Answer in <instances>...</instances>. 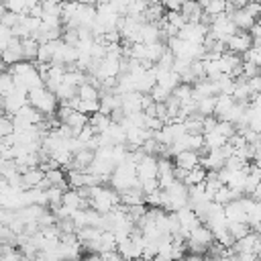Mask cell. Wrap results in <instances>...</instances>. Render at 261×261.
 <instances>
[{
	"label": "cell",
	"mask_w": 261,
	"mask_h": 261,
	"mask_svg": "<svg viewBox=\"0 0 261 261\" xmlns=\"http://www.w3.org/2000/svg\"><path fill=\"white\" fill-rule=\"evenodd\" d=\"M2 114H6V112H4V108H2V106H0V116H2Z\"/></svg>",
	"instance_id": "54"
},
{
	"label": "cell",
	"mask_w": 261,
	"mask_h": 261,
	"mask_svg": "<svg viewBox=\"0 0 261 261\" xmlns=\"http://www.w3.org/2000/svg\"><path fill=\"white\" fill-rule=\"evenodd\" d=\"M133 261H161L159 257H153V259H145V257H139V259H133Z\"/></svg>",
	"instance_id": "51"
},
{
	"label": "cell",
	"mask_w": 261,
	"mask_h": 261,
	"mask_svg": "<svg viewBox=\"0 0 261 261\" xmlns=\"http://www.w3.org/2000/svg\"><path fill=\"white\" fill-rule=\"evenodd\" d=\"M214 130H218V133H220V135H222V137L228 141V139H230V137L237 133V126H234L232 122H226V120H220V118H218V122H216Z\"/></svg>",
	"instance_id": "38"
},
{
	"label": "cell",
	"mask_w": 261,
	"mask_h": 261,
	"mask_svg": "<svg viewBox=\"0 0 261 261\" xmlns=\"http://www.w3.org/2000/svg\"><path fill=\"white\" fill-rule=\"evenodd\" d=\"M239 261H259V255L255 253H237Z\"/></svg>",
	"instance_id": "46"
},
{
	"label": "cell",
	"mask_w": 261,
	"mask_h": 261,
	"mask_svg": "<svg viewBox=\"0 0 261 261\" xmlns=\"http://www.w3.org/2000/svg\"><path fill=\"white\" fill-rule=\"evenodd\" d=\"M171 94L179 100V106L186 104V102H192V100H194V90H192V86H190V84H184V82H181Z\"/></svg>",
	"instance_id": "34"
},
{
	"label": "cell",
	"mask_w": 261,
	"mask_h": 261,
	"mask_svg": "<svg viewBox=\"0 0 261 261\" xmlns=\"http://www.w3.org/2000/svg\"><path fill=\"white\" fill-rule=\"evenodd\" d=\"M206 169L202 167V165H198V167H194V169H190L188 173H186V177L181 179L186 186H198V184H202L204 179H206Z\"/></svg>",
	"instance_id": "31"
},
{
	"label": "cell",
	"mask_w": 261,
	"mask_h": 261,
	"mask_svg": "<svg viewBox=\"0 0 261 261\" xmlns=\"http://www.w3.org/2000/svg\"><path fill=\"white\" fill-rule=\"evenodd\" d=\"M204 137V147L210 151V149H220L224 143H226V139L218 133V130H208V133H204L202 135Z\"/></svg>",
	"instance_id": "30"
},
{
	"label": "cell",
	"mask_w": 261,
	"mask_h": 261,
	"mask_svg": "<svg viewBox=\"0 0 261 261\" xmlns=\"http://www.w3.org/2000/svg\"><path fill=\"white\" fill-rule=\"evenodd\" d=\"M232 104H234V98L230 94H218L216 96V104H214V116L216 118H222L230 110Z\"/></svg>",
	"instance_id": "28"
},
{
	"label": "cell",
	"mask_w": 261,
	"mask_h": 261,
	"mask_svg": "<svg viewBox=\"0 0 261 261\" xmlns=\"http://www.w3.org/2000/svg\"><path fill=\"white\" fill-rule=\"evenodd\" d=\"M110 120H112V118H110L108 114L100 112V110L88 116V124L94 128V133H96V135H98V133H104V130H106V126L110 124Z\"/></svg>",
	"instance_id": "26"
},
{
	"label": "cell",
	"mask_w": 261,
	"mask_h": 261,
	"mask_svg": "<svg viewBox=\"0 0 261 261\" xmlns=\"http://www.w3.org/2000/svg\"><path fill=\"white\" fill-rule=\"evenodd\" d=\"M253 228L247 224V222H228V234L232 237V241H239L243 239L247 232H251Z\"/></svg>",
	"instance_id": "35"
},
{
	"label": "cell",
	"mask_w": 261,
	"mask_h": 261,
	"mask_svg": "<svg viewBox=\"0 0 261 261\" xmlns=\"http://www.w3.org/2000/svg\"><path fill=\"white\" fill-rule=\"evenodd\" d=\"M241 198L230 200L228 204H224V216H226L228 222H247V212H245V206H243V200Z\"/></svg>",
	"instance_id": "15"
},
{
	"label": "cell",
	"mask_w": 261,
	"mask_h": 261,
	"mask_svg": "<svg viewBox=\"0 0 261 261\" xmlns=\"http://www.w3.org/2000/svg\"><path fill=\"white\" fill-rule=\"evenodd\" d=\"M230 18H232V22H234V27H237L239 31H249V29L255 24V18H253L245 8H234L232 14H230Z\"/></svg>",
	"instance_id": "21"
},
{
	"label": "cell",
	"mask_w": 261,
	"mask_h": 261,
	"mask_svg": "<svg viewBox=\"0 0 261 261\" xmlns=\"http://www.w3.org/2000/svg\"><path fill=\"white\" fill-rule=\"evenodd\" d=\"M188 206V186L179 179H175L171 186H167L163 190V202L161 208L167 212H175L179 208Z\"/></svg>",
	"instance_id": "3"
},
{
	"label": "cell",
	"mask_w": 261,
	"mask_h": 261,
	"mask_svg": "<svg viewBox=\"0 0 261 261\" xmlns=\"http://www.w3.org/2000/svg\"><path fill=\"white\" fill-rule=\"evenodd\" d=\"M77 98L80 100H98L100 98V90L96 86H92L90 82H84L77 86Z\"/></svg>",
	"instance_id": "32"
},
{
	"label": "cell",
	"mask_w": 261,
	"mask_h": 261,
	"mask_svg": "<svg viewBox=\"0 0 261 261\" xmlns=\"http://www.w3.org/2000/svg\"><path fill=\"white\" fill-rule=\"evenodd\" d=\"M12 90H14V75L8 73L6 69L0 71V94L6 96V94H10Z\"/></svg>",
	"instance_id": "36"
},
{
	"label": "cell",
	"mask_w": 261,
	"mask_h": 261,
	"mask_svg": "<svg viewBox=\"0 0 261 261\" xmlns=\"http://www.w3.org/2000/svg\"><path fill=\"white\" fill-rule=\"evenodd\" d=\"M20 45H22V59L24 61H37L39 41L35 37H24V39H20Z\"/></svg>",
	"instance_id": "24"
},
{
	"label": "cell",
	"mask_w": 261,
	"mask_h": 261,
	"mask_svg": "<svg viewBox=\"0 0 261 261\" xmlns=\"http://www.w3.org/2000/svg\"><path fill=\"white\" fill-rule=\"evenodd\" d=\"M137 181H145V179H155L157 177V157L155 155H145L139 163H137Z\"/></svg>",
	"instance_id": "10"
},
{
	"label": "cell",
	"mask_w": 261,
	"mask_h": 261,
	"mask_svg": "<svg viewBox=\"0 0 261 261\" xmlns=\"http://www.w3.org/2000/svg\"><path fill=\"white\" fill-rule=\"evenodd\" d=\"M27 100H29L31 106H35V108L41 110L43 114H55V110H57V106H59L57 96H55L51 90H47L45 86L29 90Z\"/></svg>",
	"instance_id": "4"
},
{
	"label": "cell",
	"mask_w": 261,
	"mask_h": 261,
	"mask_svg": "<svg viewBox=\"0 0 261 261\" xmlns=\"http://www.w3.org/2000/svg\"><path fill=\"white\" fill-rule=\"evenodd\" d=\"M261 69L257 67V65H253V63H249V61H243V77H253V75H257Z\"/></svg>",
	"instance_id": "43"
},
{
	"label": "cell",
	"mask_w": 261,
	"mask_h": 261,
	"mask_svg": "<svg viewBox=\"0 0 261 261\" xmlns=\"http://www.w3.org/2000/svg\"><path fill=\"white\" fill-rule=\"evenodd\" d=\"M237 31H239V29L234 27V22H232V18H230L228 14H218V16H214L212 22L208 24L210 37L216 39V41H222V43H226Z\"/></svg>",
	"instance_id": "5"
},
{
	"label": "cell",
	"mask_w": 261,
	"mask_h": 261,
	"mask_svg": "<svg viewBox=\"0 0 261 261\" xmlns=\"http://www.w3.org/2000/svg\"><path fill=\"white\" fill-rule=\"evenodd\" d=\"M57 43H59V39L39 43V51H37V61H35V63H51L53 53H55V49H57Z\"/></svg>",
	"instance_id": "23"
},
{
	"label": "cell",
	"mask_w": 261,
	"mask_h": 261,
	"mask_svg": "<svg viewBox=\"0 0 261 261\" xmlns=\"http://www.w3.org/2000/svg\"><path fill=\"white\" fill-rule=\"evenodd\" d=\"M214 104H216V96L196 100V114H200V116H212L214 114Z\"/></svg>",
	"instance_id": "33"
},
{
	"label": "cell",
	"mask_w": 261,
	"mask_h": 261,
	"mask_svg": "<svg viewBox=\"0 0 261 261\" xmlns=\"http://www.w3.org/2000/svg\"><path fill=\"white\" fill-rule=\"evenodd\" d=\"M45 173L39 169V167H29L27 171L20 173V188L22 190H29V188H39V184L43 181Z\"/></svg>",
	"instance_id": "20"
},
{
	"label": "cell",
	"mask_w": 261,
	"mask_h": 261,
	"mask_svg": "<svg viewBox=\"0 0 261 261\" xmlns=\"http://www.w3.org/2000/svg\"><path fill=\"white\" fill-rule=\"evenodd\" d=\"M12 133H14L12 116H6V114H2V116H0V139L8 137V135H12Z\"/></svg>",
	"instance_id": "39"
},
{
	"label": "cell",
	"mask_w": 261,
	"mask_h": 261,
	"mask_svg": "<svg viewBox=\"0 0 261 261\" xmlns=\"http://www.w3.org/2000/svg\"><path fill=\"white\" fill-rule=\"evenodd\" d=\"M243 194L241 192H237V190H232V188H228V186H220L218 190H216V194H214V202L216 204H220V206H224V204H228L230 200H237V198H241Z\"/></svg>",
	"instance_id": "27"
},
{
	"label": "cell",
	"mask_w": 261,
	"mask_h": 261,
	"mask_svg": "<svg viewBox=\"0 0 261 261\" xmlns=\"http://www.w3.org/2000/svg\"><path fill=\"white\" fill-rule=\"evenodd\" d=\"M228 2H230V4L234 6V8H241V6H245V4L249 2V0H228Z\"/></svg>",
	"instance_id": "49"
},
{
	"label": "cell",
	"mask_w": 261,
	"mask_h": 261,
	"mask_svg": "<svg viewBox=\"0 0 261 261\" xmlns=\"http://www.w3.org/2000/svg\"><path fill=\"white\" fill-rule=\"evenodd\" d=\"M232 251L234 253H255V255H261V237L255 230H251L243 239L232 243Z\"/></svg>",
	"instance_id": "8"
},
{
	"label": "cell",
	"mask_w": 261,
	"mask_h": 261,
	"mask_svg": "<svg viewBox=\"0 0 261 261\" xmlns=\"http://www.w3.org/2000/svg\"><path fill=\"white\" fill-rule=\"evenodd\" d=\"M173 165L177 169L190 171V169H194V167L200 165V155H198V151H190V149L179 151L177 155H173Z\"/></svg>",
	"instance_id": "14"
},
{
	"label": "cell",
	"mask_w": 261,
	"mask_h": 261,
	"mask_svg": "<svg viewBox=\"0 0 261 261\" xmlns=\"http://www.w3.org/2000/svg\"><path fill=\"white\" fill-rule=\"evenodd\" d=\"M98 102H100V112L110 116L114 110L120 108V94H116V92H102Z\"/></svg>",
	"instance_id": "19"
},
{
	"label": "cell",
	"mask_w": 261,
	"mask_h": 261,
	"mask_svg": "<svg viewBox=\"0 0 261 261\" xmlns=\"http://www.w3.org/2000/svg\"><path fill=\"white\" fill-rule=\"evenodd\" d=\"M204 6V14L214 18L218 14H226V6H228V0H208L202 4Z\"/></svg>",
	"instance_id": "29"
},
{
	"label": "cell",
	"mask_w": 261,
	"mask_h": 261,
	"mask_svg": "<svg viewBox=\"0 0 261 261\" xmlns=\"http://www.w3.org/2000/svg\"><path fill=\"white\" fill-rule=\"evenodd\" d=\"M63 124H67L75 135L88 124V114H84V112H80V110H71L65 118H63Z\"/></svg>",
	"instance_id": "22"
},
{
	"label": "cell",
	"mask_w": 261,
	"mask_h": 261,
	"mask_svg": "<svg viewBox=\"0 0 261 261\" xmlns=\"http://www.w3.org/2000/svg\"><path fill=\"white\" fill-rule=\"evenodd\" d=\"M2 4L6 6V10L16 12V14H24L27 12V2L24 0H4Z\"/></svg>",
	"instance_id": "40"
},
{
	"label": "cell",
	"mask_w": 261,
	"mask_h": 261,
	"mask_svg": "<svg viewBox=\"0 0 261 261\" xmlns=\"http://www.w3.org/2000/svg\"><path fill=\"white\" fill-rule=\"evenodd\" d=\"M120 108L124 114H133V112H143V94L133 90L126 94H120Z\"/></svg>",
	"instance_id": "11"
},
{
	"label": "cell",
	"mask_w": 261,
	"mask_h": 261,
	"mask_svg": "<svg viewBox=\"0 0 261 261\" xmlns=\"http://www.w3.org/2000/svg\"><path fill=\"white\" fill-rule=\"evenodd\" d=\"M181 2L184 0H161V4H163L165 10H179L181 8Z\"/></svg>",
	"instance_id": "44"
},
{
	"label": "cell",
	"mask_w": 261,
	"mask_h": 261,
	"mask_svg": "<svg viewBox=\"0 0 261 261\" xmlns=\"http://www.w3.org/2000/svg\"><path fill=\"white\" fill-rule=\"evenodd\" d=\"M253 47V37L249 35V31H237L228 41H226V49L230 53H237V55H243L247 49Z\"/></svg>",
	"instance_id": "9"
},
{
	"label": "cell",
	"mask_w": 261,
	"mask_h": 261,
	"mask_svg": "<svg viewBox=\"0 0 261 261\" xmlns=\"http://www.w3.org/2000/svg\"><path fill=\"white\" fill-rule=\"evenodd\" d=\"M67 2H84V0H67Z\"/></svg>",
	"instance_id": "55"
},
{
	"label": "cell",
	"mask_w": 261,
	"mask_h": 261,
	"mask_svg": "<svg viewBox=\"0 0 261 261\" xmlns=\"http://www.w3.org/2000/svg\"><path fill=\"white\" fill-rule=\"evenodd\" d=\"M253 161H255V165H259L261 167V145L255 149V155H253Z\"/></svg>",
	"instance_id": "47"
},
{
	"label": "cell",
	"mask_w": 261,
	"mask_h": 261,
	"mask_svg": "<svg viewBox=\"0 0 261 261\" xmlns=\"http://www.w3.org/2000/svg\"><path fill=\"white\" fill-rule=\"evenodd\" d=\"M0 57H2V61H4L6 67L12 65V63H16V61H22V45H20V39L18 37H12L8 41V45H6V49L0 53Z\"/></svg>",
	"instance_id": "13"
},
{
	"label": "cell",
	"mask_w": 261,
	"mask_h": 261,
	"mask_svg": "<svg viewBox=\"0 0 261 261\" xmlns=\"http://www.w3.org/2000/svg\"><path fill=\"white\" fill-rule=\"evenodd\" d=\"M200 2H202V4H204V2H208V0H200Z\"/></svg>",
	"instance_id": "57"
},
{
	"label": "cell",
	"mask_w": 261,
	"mask_h": 261,
	"mask_svg": "<svg viewBox=\"0 0 261 261\" xmlns=\"http://www.w3.org/2000/svg\"><path fill=\"white\" fill-rule=\"evenodd\" d=\"M90 208H94L96 212L100 214H108L116 204H120V198H118V192L108 188V186H90Z\"/></svg>",
	"instance_id": "1"
},
{
	"label": "cell",
	"mask_w": 261,
	"mask_h": 261,
	"mask_svg": "<svg viewBox=\"0 0 261 261\" xmlns=\"http://www.w3.org/2000/svg\"><path fill=\"white\" fill-rule=\"evenodd\" d=\"M175 165L169 157H157V184L161 190L171 186L175 181Z\"/></svg>",
	"instance_id": "6"
},
{
	"label": "cell",
	"mask_w": 261,
	"mask_h": 261,
	"mask_svg": "<svg viewBox=\"0 0 261 261\" xmlns=\"http://www.w3.org/2000/svg\"><path fill=\"white\" fill-rule=\"evenodd\" d=\"M118 198H120V204H124V206L147 204V196H145V192L139 188V184L133 186V188H126V190L118 192Z\"/></svg>",
	"instance_id": "16"
},
{
	"label": "cell",
	"mask_w": 261,
	"mask_h": 261,
	"mask_svg": "<svg viewBox=\"0 0 261 261\" xmlns=\"http://www.w3.org/2000/svg\"><path fill=\"white\" fill-rule=\"evenodd\" d=\"M45 179L49 181V186H57V188H61V190H67V188H69V186H67V177H65V173H63L61 167L47 169V171H45Z\"/></svg>",
	"instance_id": "25"
},
{
	"label": "cell",
	"mask_w": 261,
	"mask_h": 261,
	"mask_svg": "<svg viewBox=\"0 0 261 261\" xmlns=\"http://www.w3.org/2000/svg\"><path fill=\"white\" fill-rule=\"evenodd\" d=\"M4 67H6V65H4V61H2V57H0V71H4Z\"/></svg>",
	"instance_id": "52"
},
{
	"label": "cell",
	"mask_w": 261,
	"mask_h": 261,
	"mask_svg": "<svg viewBox=\"0 0 261 261\" xmlns=\"http://www.w3.org/2000/svg\"><path fill=\"white\" fill-rule=\"evenodd\" d=\"M98 2H106V0H96V4H98Z\"/></svg>",
	"instance_id": "56"
},
{
	"label": "cell",
	"mask_w": 261,
	"mask_h": 261,
	"mask_svg": "<svg viewBox=\"0 0 261 261\" xmlns=\"http://www.w3.org/2000/svg\"><path fill=\"white\" fill-rule=\"evenodd\" d=\"M241 8H245L255 20H257V16L261 14V2H257V0H249V2H247L245 6H241Z\"/></svg>",
	"instance_id": "42"
},
{
	"label": "cell",
	"mask_w": 261,
	"mask_h": 261,
	"mask_svg": "<svg viewBox=\"0 0 261 261\" xmlns=\"http://www.w3.org/2000/svg\"><path fill=\"white\" fill-rule=\"evenodd\" d=\"M206 35H208V24H204L202 20H198V22H186L177 31V37L179 39L192 41V43H202Z\"/></svg>",
	"instance_id": "7"
},
{
	"label": "cell",
	"mask_w": 261,
	"mask_h": 261,
	"mask_svg": "<svg viewBox=\"0 0 261 261\" xmlns=\"http://www.w3.org/2000/svg\"><path fill=\"white\" fill-rule=\"evenodd\" d=\"M192 90H194V100L218 96V88H216V84H214L212 80H208V77H202V80H198V82L192 86Z\"/></svg>",
	"instance_id": "17"
},
{
	"label": "cell",
	"mask_w": 261,
	"mask_h": 261,
	"mask_svg": "<svg viewBox=\"0 0 261 261\" xmlns=\"http://www.w3.org/2000/svg\"><path fill=\"white\" fill-rule=\"evenodd\" d=\"M2 2H4V0H0V4H2Z\"/></svg>",
	"instance_id": "58"
},
{
	"label": "cell",
	"mask_w": 261,
	"mask_h": 261,
	"mask_svg": "<svg viewBox=\"0 0 261 261\" xmlns=\"http://www.w3.org/2000/svg\"><path fill=\"white\" fill-rule=\"evenodd\" d=\"M255 22H257V24H261V14L257 16V20H255Z\"/></svg>",
	"instance_id": "53"
},
{
	"label": "cell",
	"mask_w": 261,
	"mask_h": 261,
	"mask_svg": "<svg viewBox=\"0 0 261 261\" xmlns=\"http://www.w3.org/2000/svg\"><path fill=\"white\" fill-rule=\"evenodd\" d=\"M169 90H165V88H161L159 84H155L153 88H151V92H149V96H151V100L155 102V104H161V102H165L167 98H169Z\"/></svg>",
	"instance_id": "37"
},
{
	"label": "cell",
	"mask_w": 261,
	"mask_h": 261,
	"mask_svg": "<svg viewBox=\"0 0 261 261\" xmlns=\"http://www.w3.org/2000/svg\"><path fill=\"white\" fill-rule=\"evenodd\" d=\"M257 2H261V0H257Z\"/></svg>",
	"instance_id": "59"
},
{
	"label": "cell",
	"mask_w": 261,
	"mask_h": 261,
	"mask_svg": "<svg viewBox=\"0 0 261 261\" xmlns=\"http://www.w3.org/2000/svg\"><path fill=\"white\" fill-rule=\"evenodd\" d=\"M255 200H261V179H259V184H257V188L253 190V194H251Z\"/></svg>",
	"instance_id": "48"
},
{
	"label": "cell",
	"mask_w": 261,
	"mask_h": 261,
	"mask_svg": "<svg viewBox=\"0 0 261 261\" xmlns=\"http://www.w3.org/2000/svg\"><path fill=\"white\" fill-rule=\"evenodd\" d=\"M18 18H20V14H16V12H10V10H6L2 16H0V24H4V27H8V29H12L16 22H18Z\"/></svg>",
	"instance_id": "41"
},
{
	"label": "cell",
	"mask_w": 261,
	"mask_h": 261,
	"mask_svg": "<svg viewBox=\"0 0 261 261\" xmlns=\"http://www.w3.org/2000/svg\"><path fill=\"white\" fill-rule=\"evenodd\" d=\"M135 167H137V165L130 163V161L118 163V165L114 167V171L110 173V179H108L110 188L116 190V192H122V190H126V188L137 186L139 181H137V169H135Z\"/></svg>",
	"instance_id": "2"
},
{
	"label": "cell",
	"mask_w": 261,
	"mask_h": 261,
	"mask_svg": "<svg viewBox=\"0 0 261 261\" xmlns=\"http://www.w3.org/2000/svg\"><path fill=\"white\" fill-rule=\"evenodd\" d=\"M216 122H218V118H216L214 114H212V116H204V133H208V130H214Z\"/></svg>",
	"instance_id": "45"
},
{
	"label": "cell",
	"mask_w": 261,
	"mask_h": 261,
	"mask_svg": "<svg viewBox=\"0 0 261 261\" xmlns=\"http://www.w3.org/2000/svg\"><path fill=\"white\" fill-rule=\"evenodd\" d=\"M179 12H181L186 22H198L204 16V6L200 0H184Z\"/></svg>",
	"instance_id": "12"
},
{
	"label": "cell",
	"mask_w": 261,
	"mask_h": 261,
	"mask_svg": "<svg viewBox=\"0 0 261 261\" xmlns=\"http://www.w3.org/2000/svg\"><path fill=\"white\" fill-rule=\"evenodd\" d=\"M186 241L196 243V245H204V247L208 249V245L214 241V234H212V230H210L206 224H198L196 228H192V230H190V234H188V239H186Z\"/></svg>",
	"instance_id": "18"
},
{
	"label": "cell",
	"mask_w": 261,
	"mask_h": 261,
	"mask_svg": "<svg viewBox=\"0 0 261 261\" xmlns=\"http://www.w3.org/2000/svg\"><path fill=\"white\" fill-rule=\"evenodd\" d=\"M253 230H255V232H257V234L261 237V220H259V222H257V224L253 226Z\"/></svg>",
	"instance_id": "50"
}]
</instances>
